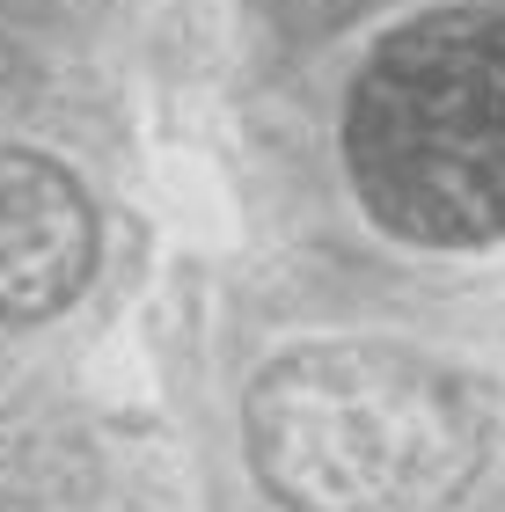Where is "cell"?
<instances>
[{
    "instance_id": "3957f363",
    "label": "cell",
    "mask_w": 505,
    "mask_h": 512,
    "mask_svg": "<svg viewBox=\"0 0 505 512\" xmlns=\"http://www.w3.org/2000/svg\"><path fill=\"white\" fill-rule=\"evenodd\" d=\"M96 264V213L44 154L0 147V322H44Z\"/></svg>"
},
{
    "instance_id": "277c9868",
    "label": "cell",
    "mask_w": 505,
    "mask_h": 512,
    "mask_svg": "<svg viewBox=\"0 0 505 512\" xmlns=\"http://www.w3.org/2000/svg\"><path fill=\"white\" fill-rule=\"evenodd\" d=\"M0 512H96V461L81 432L0 410Z\"/></svg>"
},
{
    "instance_id": "6da1fadb",
    "label": "cell",
    "mask_w": 505,
    "mask_h": 512,
    "mask_svg": "<svg viewBox=\"0 0 505 512\" xmlns=\"http://www.w3.org/2000/svg\"><path fill=\"white\" fill-rule=\"evenodd\" d=\"M484 447L476 381L396 344H301L249 388V461L293 512H454Z\"/></svg>"
},
{
    "instance_id": "7a4b0ae2",
    "label": "cell",
    "mask_w": 505,
    "mask_h": 512,
    "mask_svg": "<svg viewBox=\"0 0 505 512\" xmlns=\"http://www.w3.org/2000/svg\"><path fill=\"white\" fill-rule=\"evenodd\" d=\"M344 161L388 235L476 249L505 235V8H440L366 59Z\"/></svg>"
}]
</instances>
